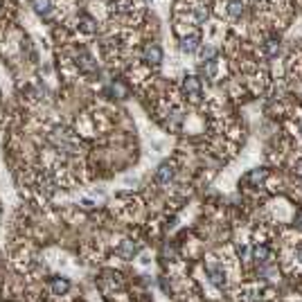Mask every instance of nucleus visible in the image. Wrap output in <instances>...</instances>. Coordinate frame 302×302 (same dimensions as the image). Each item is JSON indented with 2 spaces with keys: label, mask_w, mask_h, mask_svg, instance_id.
<instances>
[{
  "label": "nucleus",
  "mask_w": 302,
  "mask_h": 302,
  "mask_svg": "<svg viewBox=\"0 0 302 302\" xmlns=\"http://www.w3.org/2000/svg\"><path fill=\"white\" fill-rule=\"evenodd\" d=\"M133 253H135V248H133V246H131V243H129V241H126V243H124V246H122V255H124V257H131V255H133Z\"/></svg>",
  "instance_id": "obj_10"
},
{
  "label": "nucleus",
  "mask_w": 302,
  "mask_h": 302,
  "mask_svg": "<svg viewBox=\"0 0 302 302\" xmlns=\"http://www.w3.org/2000/svg\"><path fill=\"white\" fill-rule=\"evenodd\" d=\"M198 45H201V38H198L196 34H189V36H185V38H183L181 50H183V52H187V55H192V52H196V50H198Z\"/></svg>",
  "instance_id": "obj_6"
},
{
  "label": "nucleus",
  "mask_w": 302,
  "mask_h": 302,
  "mask_svg": "<svg viewBox=\"0 0 302 302\" xmlns=\"http://www.w3.org/2000/svg\"><path fill=\"white\" fill-rule=\"evenodd\" d=\"M298 226L302 228V214H300V217H298Z\"/></svg>",
  "instance_id": "obj_12"
},
{
  "label": "nucleus",
  "mask_w": 302,
  "mask_h": 302,
  "mask_svg": "<svg viewBox=\"0 0 302 302\" xmlns=\"http://www.w3.org/2000/svg\"><path fill=\"white\" fill-rule=\"evenodd\" d=\"M68 289H70V282L68 280H61V277H55V280H52V291H55L57 295L66 293Z\"/></svg>",
  "instance_id": "obj_8"
},
{
  "label": "nucleus",
  "mask_w": 302,
  "mask_h": 302,
  "mask_svg": "<svg viewBox=\"0 0 302 302\" xmlns=\"http://www.w3.org/2000/svg\"><path fill=\"white\" fill-rule=\"evenodd\" d=\"M226 7H228V9H226L228 16L237 18V16H241V14H243V0H228Z\"/></svg>",
  "instance_id": "obj_7"
},
{
  "label": "nucleus",
  "mask_w": 302,
  "mask_h": 302,
  "mask_svg": "<svg viewBox=\"0 0 302 302\" xmlns=\"http://www.w3.org/2000/svg\"><path fill=\"white\" fill-rule=\"evenodd\" d=\"M32 7L41 18H52V14H55L52 0H32Z\"/></svg>",
  "instance_id": "obj_2"
},
{
  "label": "nucleus",
  "mask_w": 302,
  "mask_h": 302,
  "mask_svg": "<svg viewBox=\"0 0 302 302\" xmlns=\"http://www.w3.org/2000/svg\"><path fill=\"white\" fill-rule=\"evenodd\" d=\"M295 257H298L300 264H302V248H298V250H295Z\"/></svg>",
  "instance_id": "obj_11"
},
{
  "label": "nucleus",
  "mask_w": 302,
  "mask_h": 302,
  "mask_svg": "<svg viewBox=\"0 0 302 302\" xmlns=\"http://www.w3.org/2000/svg\"><path fill=\"white\" fill-rule=\"evenodd\" d=\"M183 90H185V95L189 97V102H198V99H201V95H203L201 79H196V77H185Z\"/></svg>",
  "instance_id": "obj_1"
},
{
  "label": "nucleus",
  "mask_w": 302,
  "mask_h": 302,
  "mask_svg": "<svg viewBox=\"0 0 302 302\" xmlns=\"http://www.w3.org/2000/svg\"><path fill=\"white\" fill-rule=\"evenodd\" d=\"M174 167L172 165H163V167L158 169V172H156V183L158 185H169L172 183V178H174Z\"/></svg>",
  "instance_id": "obj_4"
},
{
  "label": "nucleus",
  "mask_w": 302,
  "mask_h": 302,
  "mask_svg": "<svg viewBox=\"0 0 302 302\" xmlns=\"http://www.w3.org/2000/svg\"><path fill=\"white\" fill-rule=\"evenodd\" d=\"M144 61L154 63V66H160V61H163V50H160V45L149 43V45L144 47Z\"/></svg>",
  "instance_id": "obj_3"
},
{
  "label": "nucleus",
  "mask_w": 302,
  "mask_h": 302,
  "mask_svg": "<svg viewBox=\"0 0 302 302\" xmlns=\"http://www.w3.org/2000/svg\"><path fill=\"white\" fill-rule=\"evenodd\" d=\"M255 257H257V262H269V250H266V248L264 246H260V248H257V250H255Z\"/></svg>",
  "instance_id": "obj_9"
},
{
  "label": "nucleus",
  "mask_w": 302,
  "mask_h": 302,
  "mask_svg": "<svg viewBox=\"0 0 302 302\" xmlns=\"http://www.w3.org/2000/svg\"><path fill=\"white\" fill-rule=\"evenodd\" d=\"M206 271H208V275H210L212 284H217V286H223V284H226V275H223V271L219 269L217 264H208Z\"/></svg>",
  "instance_id": "obj_5"
}]
</instances>
